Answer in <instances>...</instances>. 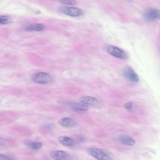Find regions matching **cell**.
<instances>
[{
    "label": "cell",
    "mask_w": 160,
    "mask_h": 160,
    "mask_svg": "<svg viewBox=\"0 0 160 160\" xmlns=\"http://www.w3.org/2000/svg\"><path fill=\"white\" fill-rule=\"evenodd\" d=\"M87 152L88 154L98 160H107L112 159L108 154L103 150L97 148H89L87 149Z\"/></svg>",
    "instance_id": "6da1fadb"
},
{
    "label": "cell",
    "mask_w": 160,
    "mask_h": 160,
    "mask_svg": "<svg viewBox=\"0 0 160 160\" xmlns=\"http://www.w3.org/2000/svg\"><path fill=\"white\" fill-rule=\"evenodd\" d=\"M33 81L38 84H46L52 80L51 76L46 73L39 72L34 74L32 76Z\"/></svg>",
    "instance_id": "7a4b0ae2"
},
{
    "label": "cell",
    "mask_w": 160,
    "mask_h": 160,
    "mask_svg": "<svg viewBox=\"0 0 160 160\" xmlns=\"http://www.w3.org/2000/svg\"><path fill=\"white\" fill-rule=\"evenodd\" d=\"M122 74L127 79L132 82L137 83L139 82V78L138 74L130 67L125 68L122 71Z\"/></svg>",
    "instance_id": "3957f363"
},
{
    "label": "cell",
    "mask_w": 160,
    "mask_h": 160,
    "mask_svg": "<svg viewBox=\"0 0 160 160\" xmlns=\"http://www.w3.org/2000/svg\"><path fill=\"white\" fill-rule=\"evenodd\" d=\"M60 10L62 13L73 17H78L83 14L82 10L76 7L62 6L60 8Z\"/></svg>",
    "instance_id": "277c9868"
},
{
    "label": "cell",
    "mask_w": 160,
    "mask_h": 160,
    "mask_svg": "<svg viewBox=\"0 0 160 160\" xmlns=\"http://www.w3.org/2000/svg\"><path fill=\"white\" fill-rule=\"evenodd\" d=\"M108 52L111 55L121 59H126L128 56L123 51L113 46H109L107 48Z\"/></svg>",
    "instance_id": "5b68a950"
},
{
    "label": "cell",
    "mask_w": 160,
    "mask_h": 160,
    "mask_svg": "<svg viewBox=\"0 0 160 160\" xmlns=\"http://www.w3.org/2000/svg\"><path fill=\"white\" fill-rule=\"evenodd\" d=\"M144 19L151 21L160 19V10L157 9H151L146 12L143 14Z\"/></svg>",
    "instance_id": "8992f818"
},
{
    "label": "cell",
    "mask_w": 160,
    "mask_h": 160,
    "mask_svg": "<svg viewBox=\"0 0 160 160\" xmlns=\"http://www.w3.org/2000/svg\"><path fill=\"white\" fill-rule=\"evenodd\" d=\"M50 155L52 158L55 160H68L70 158L66 152L61 150L52 151Z\"/></svg>",
    "instance_id": "52a82bcc"
},
{
    "label": "cell",
    "mask_w": 160,
    "mask_h": 160,
    "mask_svg": "<svg viewBox=\"0 0 160 160\" xmlns=\"http://www.w3.org/2000/svg\"><path fill=\"white\" fill-rule=\"evenodd\" d=\"M117 140L120 143L126 145L132 146L135 143L134 139L124 134L119 135L117 137Z\"/></svg>",
    "instance_id": "ba28073f"
},
{
    "label": "cell",
    "mask_w": 160,
    "mask_h": 160,
    "mask_svg": "<svg viewBox=\"0 0 160 160\" xmlns=\"http://www.w3.org/2000/svg\"><path fill=\"white\" fill-rule=\"evenodd\" d=\"M58 123L61 126L66 128H72L76 125V122L73 120L68 118L60 119Z\"/></svg>",
    "instance_id": "9c48e42d"
},
{
    "label": "cell",
    "mask_w": 160,
    "mask_h": 160,
    "mask_svg": "<svg viewBox=\"0 0 160 160\" xmlns=\"http://www.w3.org/2000/svg\"><path fill=\"white\" fill-rule=\"evenodd\" d=\"M58 140L62 144L67 147H72L76 144V142L73 139L67 137H60Z\"/></svg>",
    "instance_id": "30bf717a"
},
{
    "label": "cell",
    "mask_w": 160,
    "mask_h": 160,
    "mask_svg": "<svg viewBox=\"0 0 160 160\" xmlns=\"http://www.w3.org/2000/svg\"><path fill=\"white\" fill-rule=\"evenodd\" d=\"M80 101L83 103L88 105H96L99 102L98 101L94 98L88 96L81 97Z\"/></svg>",
    "instance_id": "8fae6325"
},
{
    "label": "cell",
    "mask_w": 160,
    "mask_h": 160,
    "mask_svg": "<svg viewBox=\"0 0 160 160\" xmlns=\"http://www.w3.org/2000/svg\"><path fill=\"white\" fill-rule=\"evenodd\" d=\"M69 106L72 109L77 110L86 111L89 108L88 106L77 102L71 103Z\"/></svg>",
    "instance_id": "7c38bea8"
},
{
    "label": "cell",
    "mask_w": 160,
    "mask_h": 160,
    "mask_svg": "<svg viewBox=\"0 0 160 160\" xmlns=\"http://www.w3.org/2000/svg\"><path fill=\"white\" fill-rule=\"evenodd\" d=\"M45 27L42 24H37L28 26L26 29L28 30L39 31L44 29Z\"/></svg>",
    "instance_id": "4fadbf2b"
},
{
    "label": "cell",
    "mask_w": 160,
    "mask_h": 160,
    "mask_svg": "<svg viewBox=\"0 0 160 160\" xmlns=\"http://www.w3.org/2000/svg\"><path fill=\"white\" fill-rule=\"evenodd\" d=\"M28 145L32 149L38 150L40 149L42 147V143L38 141H35L28 143Z\"/></svg>",
    "instance_id": "5bb4252c"
},
{
    "label": "cell",
    "mask_w": 160,
    "mask_h": 160,
    "mask_svg": "<svg viewBox=\"0 0 160 160\" xmlns=\"http://www.w3.org/2000/svg\"><path fill=\"white\" fill-rule=\"evenodd\" d=\"M11 22V19L9 17L6 16H0V22L1 24H7Z\"/></svg>",
    "instance_id": "9a60e30c"
},
{
    "label": "cell",
    "mask_w": 160,
    "mask_h": 160,
    "mask_svg": "<svg viewBox=\"0 0 160 160\" xmlns=\"http://www.w3.org/2000/svg\"><path fill=\"white\" fill-rule=\"evenodd\" d=\"M62 2L65 4L74 5L77 4V2L75 0H60Z\"/></svg>",
    "instance_id": "2e32d148"
},
{
    "label": "cell",
    "mask_w": 160,
    "mask_h": 160,
    "mask_svg": "<svg viewBox=\"0 0 160 160\" xmlns=\"http://www.w3.org/2000/svg\"><path fill=\"white\" fill-rule=\"evenodd\" d=\"M132 103L130 102L125 103L124 104V107L125 108L129 109L132 108Z\"/></svg>",
    "instance_id": "e0dca14e"
},
{
    "label": "cell",
    "mask_w": 160,
    "mask_h": 160,
    "mask_svg": "<svg viewBox=\"0 0 160 160\" xmlns=\"http://www.w3.org/2000/svg\"><path fill=\"white\" fill-rule=\"evenodd\" d=\"M12 159L9 157L2 154L0 155V160H11Z\"/></svg>",
    "instance_id": "ac0fdd59"
},
{
    "label": "cell",
    "mask_w": 160,
    "mask_h": 160,
    "mask_svg": "<svg viewBox=\"0 0 160 160\" xmlns=\"http://www.w3.org/2000/svg\"><path fill=\"white\" fill-rule=\"evenodd\" d=\"M126 0L127 1L130 2L132 0Z\"/></svg>",
    "instance_id": "d6986e66"
}]
</instances>
